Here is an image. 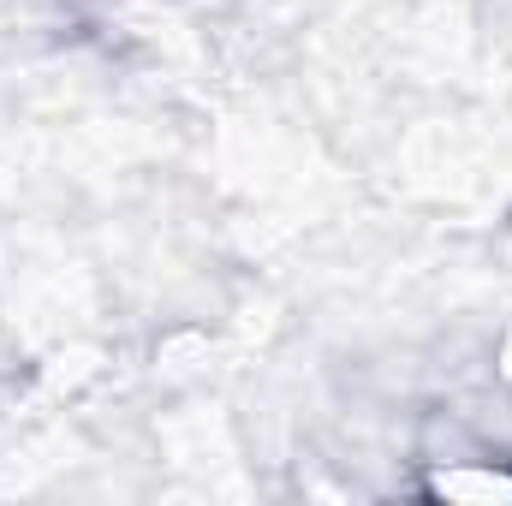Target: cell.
<instances>
[{"label": "cell", "instance_id": "obj_1", "mask_svg": "<svg viewBox=\"0 0 512 506\" xmlns=\"http://www.w3.org/2000/svg\"><path fill=\"white\" fill-rule=\"evenodd\" d=\"M429 495L465 506H512V459H453L429 471Z\"/></svg>", "mask_w": 512, "mask_h": 506}]
</instances>
